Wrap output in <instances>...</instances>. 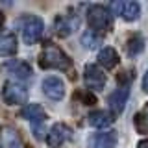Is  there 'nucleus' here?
<instances>
[{"instance_id": "nucleus-1", "label": "nucleus", "mask_w": 148, "mask_h": 148, "mask_svg": "<svg viewBox=\"0 0 148 148\" xmlns=\"http://www.w3.org/2000/svg\"><path fill=\"white\" fill-rule=\"evenodd\" d=\"M17 28L21 30L24 45L32 46L41 39L43 30H45V22H43V18L37 17V15H24L17 21Z\"/></svg>"}, {"instance_id": "nucleus-2", "label": "nucleus", "mask_w": 148, "mask_h": 148, "mask_svg": "<svg viewBox=\"0 0 148 148\" xmlns=\"http://www.w3.org/2000/svg\"><path fill=\"white\" fill-rule=\"evenodd\" d=\"M39 65L43 69H56V71H67L71 67V59L61 48L56 45H45L43 52L39 58Z\"/></svg>"}, {"instance_id": "nucleus-3", "label": "nucleus", "mask_w": 148, "mask_h": 148, "mask_svg": "<svg viewBox=\"0 0 148 148\" xmlns=\"http://www.w3.org/2000/svg\"><path fill=\"white\" fill-rule=\"evenodd\" d=\"M87 22H89L91 30L92 32H106L109 30L111 24H113V15H111V11L108 8L104 6H91L87 9Z\"/></svg>"}, {"instance_id": "nucleus-4", "label": "nucleus", "mask_w": 148, "mask_h": 148, "mask_svg": "<svg viewBox=\"0 0 148 148\" xmlns=\"http://www.w3.org/2000/svg\"><path fill=\"white\" fill-rule=\"evenodd\" d=\"M2 100L8 106H24L26 100H28V91L21 83L8 82L2 89Z\"/></svg>"}, {"instance_id": "nucleus-5", "label": "nucleus", "mask_w": 148, "mask_h": 148, "mask_svg": "<svg viewBox=\"0 0 148 148\" xmlns=\"http://www.w3.org/2000/svg\"><path fill=\"white\" fill-rule=\"evenodd\" d=\"M83 83L89 91H102L106 87V74L98 69V65H87L83 71Z\"/></svg>"}, {"instance_id": "nucleus-6", "label": "nucleus", "mask_w": 148, "mask_h": 148, "mask_svg": "<svg viewBox=\"0 0 148 148\" xmlns=\"http://www.w3.org/2000/svg\"><path fill=\"white\" fill-rule=\"evenodd\" d=\"M72 137V130L63 122H56L52 128L46 133V143H48L50 148H59L67 139Z\"/></svg>"}, {"instance_id": "nucleus-7", "label": "nucleus", "mask_w": 148, "mask_h": 148, "mask_svg": "<svg viewBox=\"0 0 148 148\" xmlns=\"http://www.w3.org/2000/svg\"><path fill=\"white\" fill-rule=\"evenodd\" d=\"M43 92H45L46 98H50L54 102L63 100V96H65V83H63V80L58 78V76L45 78L43 80Z\"/></svg>"}, {"instance_id": "nucleus-8", "label": "nucleus", "mask_w": 148, "mask_h": 148, "mask_svg": "<svg viewBox=\"0 0 148 148\" xmlns=\"http://www.w3.org/2000/svg\"><path fill=\"white\" fill-rule=\"evenodd\" d=\"M2 72H8L9 76H15L18 80H28L32 78V67L24 61H17V59H9L0 67Z\"/></svg>"}, {"instance_id": "nucleus-9", "label": "nucleus", "mask_w": 148, "mask_h": 148, "mask_svg": "<svg viewBox=\"0 0 148 148\" xmlns=\"http://www.w3.org/2000/svg\"><path fill=\"white\" fill-rule=\"evenodd\" d=\"M115 146H117V133L115 132L92 133L87 139V148H115Z\"/></svg>"}, {"instance_id": "nucleus-10", "label": "nucleus", "mask_w": 148, "mask_h": 148, "mask_svg": "<svg viewBox=\"0 0 148 148\" xmlns=\"http://www.w3.org/2000/svg\"><path fill=\"white\" fill-rule=\"evenodd\" d=\"M128 96H130V85H120L117 91H113L109 95V108L113 111V115H119L124 111Z\"/></svg>"}, {"instance_id": "nucleus-11", "label": "nucleus", "mask_w": 148, "mask_h": 148, "mask_svg": "<svg viewBox=\"0 0 148 148\" xmlns=\"http://www.w3.org/2000/svg\"><path fill=\"white\" fill-rule=\"evenodd\" d=\"M0 148H24V143H22L15 128L11 126L0 128Z\"/></svg>"}, {"instance_id": "nucleus-12", "label": "nucleus", "mask_w": 148, "mask_h": 148, "mask_svg": "<svg viewBox=\"0 0 148 148\" xmlns=\"http://www.w3.org/2000/svg\"><path fill=\"white\" fill-rule=\"evenodd\" d=\"M21 117L30 120V124L32 122H46V113H45V109H43L41 104H28V106H24L22 111H21Z\"/></svg>"}, {"instance_id": "nucleus-13", "label": "nucleus", "mask_w": 148, "mask_h": 148, "mask_svg": "<svg viewBox=\"0 0 148 148\" xmlns=\"http://www.w3.org/2000/svg\"><path fill=\"white\" fill-rule=\"evenodd\" d=\"M89 124L92 128H96V130H100V128H108L109 124H113V120H115V115L111 113V111H92V113H89Z\"/></svg>"}, {"instance_id": "nucleus-14", "label": "nucleus", "mask_w": 148, "mask_h": 148, "mask_svg": "<svg viewBox=\"0 0 148 148\" xmlns=\"http://www.w3.org/2000/svg\"><path fill=\"white\" fill-rule=\"evenodd\" d=\"M98 63L104 69L117 67V65H119V52L115 48H111V46H108V48H102L100 52H98Z\"/></svg>"}, {"instance_id": "nucleus-15", "label": "nucleus", "mask_w": 148, "mask_h": 148, "mask_svg": "<svg viewBox=\"0 0 148 148\" xmlns=\"http://www.w3.org/2000/svg\"><path fill=\"white\" fill-rule=\"evenodd\" d=\"M17 37L13 34H0V56L17 54Z\"/></svg>"}, {"instance_id": "nucleus-16", "label": "nucleus", "mask_w": 148, "mask_h": 148, "mask_svg": "<svg viewBox=\"0 0 148 148\" xmlns=\"http://www.w3.org/2000/svg\"><path fill=\"white\" fill-rule=\"evenodd\" d=\"M120 15L124 17V21L133 22V21L139 18V15H141V6H139L137 2H126V4H122V11H120Z\"/></svg>"}, {"instance_id": "nucleus-17", "label": "nucleus", "mask_w": 148, "mask_h": 148, "mask_svg": "<svg viewBox=\"0 0 148 148\" xmlns=\"http://www.w3.org/2000/svg\"><path fill=\"white\" fill-rule=\"evenodd\" d=\"M82 45L89 50H96L102 45V37L96 34V32L87 30V32H83V35H82Z\"/></svg>"}, {"instance_id": "nucleus-18", "label": "nucleus", "mask_w": 148, "mask_h": 148, "mask_svg": "<svg viewBox=\"0 0 148 148\" xmlns=\"http://www.w3.org/2000/svg\"><path fill=\"white\" fill-rule=\"evenodd\" d=\"M78 26V21H69V17H61L58 21V24H56V28H58V34L65 37V35H71L74 30H76Z\"/></svg>"}, {"instance_id": "nucleus-19", "label": "nucleus", "mask_w": 148, "mask_h": 148, "mask_svg": "<svg viewBox=\"0 0 148 148\" xmlns=\"http://www.w3.org/2000/svg\"><path fill=\"white\" fill-rule=\"evenodd\" d=\"M143 48H145V41H143L141 35H133V37H130V39H128V43H126V52H128V56L141 54Z\"/></svg>"}, {"instance_id": "nucleus-20", "label": "nucleus", "mask_w": 148, "mask_h": 148, "mask_svg": "<svg viewBox=\"0 0 148 148\" xmlns=\"http://www.w3.org/2000/svg\"><path fill=\"white\" fill-rule=\"evenodd\" d=\"M32 132L37 139H45V122H32Z\"/></svg>"}, {"instance_id": "nucleus-21", "label": "nucleus", "mask_w": 148, "mask_h": 148, "mask_svg": "<svg viewBox=\"0 0 148 148\" xmlns=\"http://www.w3.org/2000/svg\"><path fill=\"white\" fill-rule=\"evenodd\" d=\"M137 119H143V122H145V128L148 130V106L145 108V111H143L141 115H137Z\"/></svg>"}, {"instance_id": "nucleus-22", "label": "nucleus", "mask_w": 148, "mask_h": 148, "mask_svg": "<svg viewBox=\"0 0 148 148\" xmlns=\"http://www.w3.org/2000/svg\"><path fill=\"white\" fill-rule=\"evenodd\" d=\"M143 91L148 95V71L145 72V76H143Z\"/></svg>"}, {"instance_id": "nucleus-23", "label": "nucleus", "mask_w": 148, "mask_h": 148, "mask_svg": "<svg viewBox=\"0 0 148 148\" xmlns=\"http://www.w3.org/2000/svg\"><path fill=\"white\" fill-rule=\"evenodd\" d=\"M137 148H148V139H143L141 143H139V146Z\"/></svg>"}, {"instance_id": "nucleus-24", "label": "nucleus", "mask_w": 148, "mask_h": 148, "mask_svg": "<svg viewBox=\"0 0 148 148\" xmlns=\"http://www.w3.org/2000/svg\"><path fill=\"white\" fill-rule=\"evenodd\" d=\"M2 22H4V17H2V13H0V28H2Z\"/></svg>"}]
</instances>
